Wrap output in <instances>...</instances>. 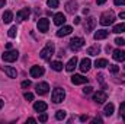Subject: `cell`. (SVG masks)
I'll list each match as a JSON object with an SVG mask.
<instances>
[{"instance_id": "f6af8a7d", "label": "cell", "mask_w": 125, "mask_h": 124, "mask_svg": "<svg viewBox=\"0 0 125 124\" xmlns=\"http://www.w3.org/2000/svg\"><path fill=\"white\" fill-rule=\"evenodd\" d=\"M28 123H36V120L35 118H28Z\"/></svg>"}, {"instance_id": "f546056e", "label": "cell", "mask_w": 125, "mask_h": 124, "mask_svg": "<svg viewBox=\"0 0 125 124\" xmlns=\"http://www.w3.org/2000/svg\"><path fill=\"white\" fill-rule=\"evenodd\" d=\"M55 118H57V120H64V118H65V111H62V110L57 111V114H55Z\"/></svg>"}, {"instance_id": "d6986e66", "label": "cell", "mask_w": 125, "mask_h": 124, "mask_svg": "<svg viewBox=\"0 0 125 124\" xmlns=\"http://www.w3.org/2000/svg\"><path fill=\"white\" fill-rule=\"evenodd\" d=\"M76 67H77V57L70 59V60H68V63L65 64V70H67V72H73Z\"/></svg>"}, {"instance_id": "5b68a950", "label": "cell", "mask_w": 125, "mask_h": 124, "mask_svg": "<svg viewBox=\"0 0 125 124\" xmlns=\"http://www.w3.org/2000/svg\"><path fill=\"white\" fill-rule=\"evenodd\" d=\"M83 45H84V39H83L82 37H74V38L70 41V48H71L73 51H79Z\"/></svg>"}, {"instance_id": "ffe728a7", "label": "cell", "mask_w": 125, "mask_h": 124, "mask_svg": "<svg viewBox=\"0 0 125 124\" xmlns=\"http://www.w3.org/2000/svg\"><path fill=\"white\" fill-rule=\"evenodd\" d=\"M71 31H73V28L65 25V26H62V28H60V29L57 31V37H65V35H70Z\"/></svg>"}, {"instance_id": "7c38bea8", "label": "cell", "mask_w": 125, "mask_h": 124, "mask_svg": "<svg viewBox=\"0 0 125 124\" xmlns=\"http://www.w3.org/2000/svg\"><path fill=\"white\" fill-rule=\"evenodd\" d=\"M29 13H31L29 7H23V9H21V10L16 13V18H18V21H25V19H28Z\"/></svg>"}, {"instance_id": "60d3db41", "label": "cell", "mask_w": 125, "mask_h": 124, "mask_svg": "<svg viewBox=\"0 0 125 124\" xmlns=\"http://www.w3.org/2000/svg\"><path fill=\"white\" fill-rule=\"evenodd\" d=\"M80 121H87V115H82L80 117Z\"/></svg>"}, {"instance_id": "8d00e7d4", "label": "cell", "mask_w": 125, "mask_h": 124, "mask_svg": "<svg viewBox=\"0 0 125 124\" xmlns=\"http://www.w3.org/2000/svg\"><path fill=\"white\" fill-rule=\"evenodd\" d=\"M124 111H125V102H122V104L119 105V114L122 115V112H124Z\"/></svg>"}, {"instance_id": "7dc6e473", "label": "cell", "mask_w": 125, "mask_h": 124, "mask_svg": "<svg viewBox=\"0 0 125 124\" xmlns=\"http://www.w3.org/2000/svg\"><path fill=\"white\" fill-rule=\"evenodd\" d=\"M3 105H4V101H3V99H0V110L3 108Z\"/></svg>"}, {"instance_id": "3957f363", "label": "cell", "mask_w": 125, "mask_h": 124, "mask_svg": "<svg viewBox=\"0 0 125 124\" xmlns=\"http://www.w3.org/2000/svg\"><path fill=\"white\" fill-rule=\"evenodd\" d=\"M64 98H65V92H64V89L62 88H55L54 91H52V95H51V99H52V102L54 104H60L64 101Z\"/></svg>"}, {"instance_id": "1f68e13d", "label": "cell", "mask_w": 125, "mask_h": 124, "mask_svg": "<svg viewBox=\"0 0 125 124\" xmlns=\"http://www.w3.org/2000/svg\"><path fill=\"white\" fill-rule=\"evenodd\" d=\"M25 99L26 101H33V93H31V92H25Z\"/></svg>"}, {"instance_id": "9a60e30c", "label": "cell", "mask_w": 125, "mask_h": 124, "mask_svg": "<svg viewBox=\"0 0 125 124\" xmlns=\"http://www.w3.org/2000/svg\"><path fill=\"white\" fill-rule=\"evenodd\" d=\"M3 69V72L9 76V77H12V79H15L16 76H18V72H16V69H13V67H10V66H3L1 67Z\"/></svg>"}, {"instance_id": "cb8c5ba5", "label": "cell", "mask_w": 125, "mask_h": 124, "mask_svg": "<svg viewBox=\"0 0 125 124\" xmlns=\"http://www.w3.org/2000/svg\"><path fill=\"white\" fill-rule=\"evenodd\" d=\"M114 110H115V107H114V104H108V105H105V115L106 117H111L112 114H114Z\"/></svg>"}, {"instance_id": "ab89813d", "label": "cell", "mask_w": 125, "mask_h": 124, "mask_svg": "<svg viewBox=\"0 0 125 124\" xmlns=\"http://www.w3.org/2000/svg\"><path fill=\"white\" fill-rule=\"evenodd\" d=\"M80 19H82V18H79V16H76V18H74L73 21H74V24L77 25V24H80Z\"/></svg>"}, {"instance_id": "4316f807", "label": "cell", "mask_w": 125, "mask_h": 124, "mask_svg": "<svg viewBox=\"0 0 125 124\" xmlns=\"http://www.w3.org/2000/svg\"><path fill=\"white\" fill-rule=\"evenodd\" d=\"M51 69L55 72H61L62 70V63L61 62H51Z\"/></svg>"}, {"instance_id": "b9f144b4", "label": "cell", "mask_w": 125, "mask_h": 124, "mask_svg": "<svg viewBox=\"0 0 125 124\" xmlns=\"http://www.w3.org/2000/svg\"><path fill=\"white\" fill-rule=\"evenodd\" d=\"M6 48H7V50H12V44H10V42H7V44H6Z\"/></svg>"}, {"instance_id": "9c48e42d", "label": "cell", "mask_w": 125, "mask_h": 124, "mask_svg": "<svg viewBox=\"0 0 125 124\" xmlns=\"http://www.w3.org/2000/svg\"><path fill=\"white\" fill-rule=\"evenodd\" d=\"M106 99H108V95H106V92H103V91H99V92H96L93 95V101L96 104H103Z\"/></svg>"}, {"instance_id": "2e32d148", "label": "cell", "mask_w": 125, "mask_h": 124, "mask_svg": "<svg viewBox=\"0 0 125 124\" xmlns=\"http://www.w3.org/2000/svg\"><path fill=\"white\" fill-rule=\"evenodd\" d=\"M47 104L44 102V101H36L35 104H33V110L36 111V112H44V111H47Z\"/></svg>"}, {"instance_id": "7a4b0ae2", "label": "cell", "mask_w": 125, "mask_h": 124, "mask_svg": "<svg viewBox=\"0 0 125 124\" xmlns=\"http://www.w3.org/2000/svg\"><path fill=\"white\" fill-rule=\"evenodd\" d=\"M52 54H54V44L52 42H47L45 48H42L41 53H39V56H41L42 60H51Z\"/></svg>"}, {"instance_id": "44dd1931", "label": "cell", "mask_w": 125, "mask_h": 124, "mask_svg": "<svg viewBox=\"0 0 125 124\" xmlns=\"http://www.w3.org/2000/svg\"><path fill=\"white\" fill-rule=\"evenodd\" d=\"M64 22H65V16L62 13H55L54 15V24L55 25L61 26V25H64Z\"/></svg>"}, {"instance_id": "681fc988", "label": "cell", "mask_w": 125, "mask_h": 124, "mask_svg": "<svg viewBox=\"0 0 125 124\" xmlns=\"http://www.w3.org/2000/svg\"><path fill=\"white\" fill-rule=\"evenodd\" d=\"M122 118H124V121H125V111L122 112Z\"/></svg>"}, {"instance_id": "8992f818", "label": "cell", "mask_w": 125, "mask_h": 124, "mask_svg": "<svg viewBox=\"0 0 125 124\" xmlns=\"http://www.w3.org/2000/svg\"><path fill=\"white\" fill-rule=\"evenodd\" d=\"M36 26H38V31H39V32L45 34V32L48 31V28H50V21H48L47 18H42V19H39V21H38Z\"/></svg>"}, {"instance_id": "4dcf8cb0", "label": "cell", "mask_w": 125, "mask_h": 124, "mask_svg": "<svg viewBox=\"0 0 125 124\" xmlns=\"http://www.w3.org/2000/svg\"><path fill=\"white\" fill-rule=\"evenodd\" d=\"M109 70H111V73H118L119 72V67L118 66H115V64H109Z\"/></svg>"}, {"instance_id": "e575fe53", "label": "cell", "mask_w": 125, "mask_h": 124, "mask_svg": "<svg viewBox=\"0 0 125 124\" xmlns=\"http://www.w3.org/2000/svg\"><path fill=\"white\" fill-rule=\"evenodd\" d=\"M92 91H93L92 86H86V88L83 89V93H84V95H89V93H92Z\"/></svg>"}, {"instance_id": "5bb4252c", "label": "cell", "mask_w": 125, "mask_h": 124, "mask_svg": "<svg viewBox=\"0 0 125 124\" xmlns=\"http://www.w3.org/2000/svg\"><path fill=\"white\" fill-rule=\"evenodd\" d=\"M112 57H114L115 62H125V51H122V50H114Z\"/></svg>"}, {"instance_id": "7402d4cb", "label": "cell", "mask_w": 125, "mask_h": 124, "mask_svg": "<svg viewBox=\"0 0 125 124\" xmlns=\"http://www.w3.org/2000/svg\"><path fill=\"white\" fill-rule=\"evenodd\" d=\"M13 21V13L10 12V10H6L4 13H3V22L4 24H10Z\"/></svg>"}, {"instance_id": "8fae6325", "label": "cell", "mask_w": 125, "mask_h": 124, "mask_svg": "<svg viewBox=\"0 0 125 124\" xmlns=\"http://www.w3.org/2000/svg\"><path fill=\"white\" fill-rule=\"evenodd\" d=\"M65 10H67V13L74 15V13L77 12V1H74V0L67 1V3H65Z\"/></svg>"}, {"instance_id": "7bdbcfd3", "label": "cell", "mask_w": 125, "mask_h": 124, "mask_svg": "<svg viewBox=\"0 0 125 124\" xmlns=\"http://www.w3.org/2000/svg\"><path fill=\"white\" fill-rule=\"evenodd\" d=\"M3 6H6V1L4 0H0V7H3Z\"/></svg>"}, {"instance_id": "6da1fadb", "label": "cell", "mask_w": 125, "mask_h": 124, "mask_svg": "<svg viewBox=\"0 0 125 124\" xmlns=\"http://www.w3.org/2000/svg\"><path fill=\"white\" fill-rule=\"evenodd\" d=\"M114 22H115V13L112 10H108V12L102 13V16H100V25L108 26V25H112Z\"/></svg>"}, {"instance_id": "f35d334b", "label": "cell", "mask_w": 125, "mask_h": 124, "mask_svg": "<svg viewBox=\"0 0 125 124\" xmlns=\"http://www.w3.org/2000/svg\"><path fill=\"white\" fill-rule=\"evenodd\" d=\"M92 123H102V118L100 117H94L93 120H92Z\"/></svg>"}, {"instance_id": "74e56055", "label": "cell", "mask_w": 125, "mask_h": 124, "mask_svg": "<svg viewBox=\"0 0 125 124\" xmlns=\"http://www.w3.org/2000/svg\"><path fill=\"white\" fill-rule=\"evenodd\" d=\"M114 3L116 6H121V4H125V0H114Z\"/></svg>"}, {"instance_id": "d4e9b609", "label": "cell", "mask_w": 125, "mask_h": 124, "mask_svg": "<svg viewBox=\"0 0 125 124\" xmlns=\"http://www.w3.org/2000/svg\"><path fill=\"white\" fill-rule=\"evenodd\" d=\"M99 51H100V47H99V45H93V47L87 48V54H89V56H97Z\"/></svg>"}, {"instance_id": "ee69618b", "label": "cell", "mask_w": 125, "mask_h": 124, "mask_svg": "<svg viewBox=\"0 0 125 124\" xmlns=\"http://www.w3.org/2000/svg\"><path fill=\"white\" fill-rule=\"evenodd\" d=\"M105 1H106V0H96V3H97V4H103Z\"/></svg>"}, {"instance_id": "277c9868", "label": "cell", "mask_w": 125, "mask_h": 124, "mask_svg": "<svg viewBox=\"0 0 125 124\" xmlns=\"http://www.w3.org/2000/svg\"><path fill=\"white\" fill-rule=\"evenodd\" d=\"M18 57H19V53H18L16 50H7V51L1 56L3 62H7V63L16 62V60H18Z\"/></svg>"}, {"instance_id": "836d02e7", "label": "cell", "mask_w": 125, "mask_h": 124, "mask_svg": "<svg viewBox=\"0 0 125 124\" xmlns=\"http://www.w3.org/2000/svg\"><path fill=\"white\" fill-rule=\"evenodd\" d=\"M115 44L122 47V45H125V39H122V38H116V39H115Z\"/></svg>"}, {"instance_id": "c3c4849f", "label": "cell", "mask_w": 125, "mask_h": 124, "mask_svg": "<svg viewBox=\"0 0 125 124\" xmlns=\"http://www.w3.org/2000/svg\"><path fill=\"white\" fill-rule=\"evenodd\" d=\"M58 56H60V57H62V56H64V51H62V50H60V53H58Z\"/></svg>"}, {"instance_id": "ac0fdd59", "label": "cell", "mask_w": 125, "mask_h": 124, "mask_svg": "<svg viewBox=\"0 0 125 124\" xmlns=\"http://www.w3.org/2000/svg\"><path fill=\"white\" fill-rule=\"evenodd\" d=\"M108 35H109V31H106V29H99V31L94 32L93 38L96 41H99V39H105V38H108Z\"/></svg>"}, {"instance_id": "484cf974", "label": "cell", "mask_w": 125, "mask_h": 124, "mask_svg": "<svg viewBox=\"0 0 125 124\" xmlns=\"http://www.w3.org/2000/svg\"><path fill=\"white\" fill-rule=\"evenodd\" d=\"M112 32H115V34H122V32H125V22L119 24V25H115Z\"/></svg>"}, {"instance_id": "bcb514c9", "label": "cell", "mask_w": 125, "mask_h": 124, "mask_svg": "<svg viewBox=\"0 0 125 124\" xmlns=\"http://www.w3.org/2000/svg\"><path fill=\"white\" fill-rule=\"evenodd\" d=\"M119 18H121V19H125V12H122V13H119Z\"/></svg>"}, {"instance_id": "e0dca14e", "label": "cell", "mask_w": 125, "mask_h": 124, "mask_svg": "<svg viewBox=\"0 0 125 124\" xmlns=\"http://www.w3.org/2000/svg\"><path fill=\"white\" fill-rule=\"evenodd\" d=\"M90 66H92L90 59H83V60L80 62V70H82L83 73H86V72L90 70Z\"/></svg>"}, {"instance_id": "603a6c76", "label": "cell", "mask_w": 125, "mask_h": 124, "mask_svg": "<svg viewBox=\"0 0 125 124\" xmlns=\"http://www.w3.org/2000/svg\"><path fill=\"white\" fill-rule=\"evenodd\" d=\"M94 66L96 67H99V69H103V67H108L109 66V63L106 59H97L96 62H94Z\"/></svg>"}, {"instance_id": "4fadbf2b", "label": "cell", "mask_w": 125, "mask_h": 124, "mask_svg": "<svg viewBox=\"0 0 125 124\" xmlns=\"http://www.w3.org/2000/svg\"><path fill=\"white\" fill-rule=\"evenodd\" d=\"M71 82H73V85H83V83H87V77H84L82 74H74L71 77Z\"/></svg>"}, {"instance_id": "f1b7e54d", "label": "cell", "mask_w": 125, "mask_h": 124, "mask_svg": "<svg viewBox=\"0 0 125 124\" xmlns=\"http://www.w3.org/2000/svg\"><path fill=\"white\" fill-rule=\"evenodd\" d=\"M16 34H18V28H16V26H12V28L9 29V32H7V35H9L10 38H15Z\"/></svg>"}, {"instance_id": "d6a6232c", "label": "cell", "mask_w": 125, "mask_h": 124, "mask_svg": "<svg viewBox=\"0 0 125 124\" xmlns=\"http://www.w3.org/2000/svg\"><path fill=\"white\" fill-rule=\"evenodd\" d=\"M47 120H48V115H47L45 112H42V114L39 115V121H41V123H45Z\"/></svg>"}, {"instance_id": "30bf717a", "label": "cell", "mask_w": 125, "mask_h": 124, "mask_svg": "<svg viewBox=\"0 0 125 124\" xmlns=\"http://www.w3.org/2000/svg\"><path fill=\"white\" fill-rule=\"evenodd\" d=\"M94 26H96V19H94L93 16L87 18V19H86V22H84V31H86V32L93 31Z\"/></svg>"}, {"instance_id": "83f0119b", "label": "cell", "mask_w": 125, "mask_h": 124, "mask_svg": "<svg viewBox=\"0 0 125 124\" xmlns=\"http://www.w3.org/2000/svg\"><path fill=\"white\" fill-rule=\"evenodd\" d=\"M47 4H48L51 9H55V7H58L60 1H58V0H47Z\"/></svg>"}, {"instance_id": "ba28073f", "label": "cell", "mask_w": 125, "mask_h": 124, "mask_svg": "<svg viewBox=\"0 0 125 124\" xmlns=\"http://www.w3.org/2000/svg\"><path fill=\"white\" fill-rule=\"evenodd\" d=\"M29 73H31L32 77H41V76L45 73V70H44V67H42V66H32Z\"/></svg>"}, {"instance_id": "d590c367", "label": "cell", "mask_w": 125, "mask_h": 124, "mask_svg": "<svg viewBox=\"0 0 125 124\" xmlns=\"http://www.w3.org/2000/svg\"><path fill=\"white\" fill-rule=\"evenodd\" d=\"M29 86H31V82H29V80H23V82H22V88H23V89H26V88H29Z\"/></svg>"}, {"instance_id": "52a82bcc", "label": "cell", "mask_w": 125, "mask_h": 124, "mask_svg": "<svg viewBox=\"0 0 125 124\" xmlns=\"http://www.w3.org/2000/svg\"><path fill=\"white\" fill-rule=\"evenodd\" d=\"M35 89H36V93L38 95H47L48 93V89H50V85L47 82H41V83H38L35 86Z\"/></svg>"}]
</instances>
